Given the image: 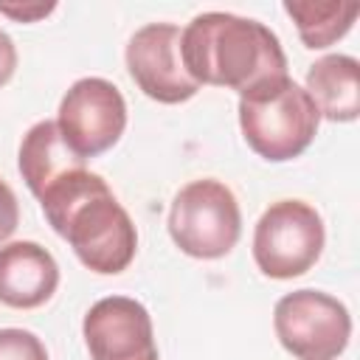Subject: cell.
I'll use <instances>...</instances> for the list:
<instances>
[{"label":"cell","instance_id":"cell-1","mask_svg":"<svg viewBox=\"0 0 360 360\" xmlns=\"http://www.w3.org/2000/svg\"><path fill=\"white\" fill-rule=\"evenodd\" d=\"M51 228L68 239L79 262L101 276L129 267L138 250V231L104 177L76 166L37 194Z\"/></svg>","mask_w":360,"mask_h":360},{"label":"cell","instance_id":"cell-2","mask_svg":"<svg viewBox=\"0 0 360 360\" xmlns=\"http://www.w3.org/2000/svg\"><path fill=\"white\" fill-rule=\"evenodd\" d=\"M180 56L197 84L228 87L239 96L287 76L278 37L264 22L228 11L197 14L180 31Z\"/></svg>","mask_w":360,"mask_h":360},{"label":"cell","instance_id":"cell-3","mask_svg":"<svg viewBox=\"0 0 360 360\" xmlns=\"http://www.w3.org/2000/svg\"><path fill=\"white\" fill-rule=\"evenodd\" d=\"M321 112L290 76L264 82L239 96V127L248 146L273 163L298 158L318 132Z\"/></svg>","mask_w":360,"mask_h":360},{"label":"cell","instance_id":"cell-4","mask_svg":"<svg viewBox=\"0 0 360 360\" xmlns=\"http://www.w3.org/2000/svg\"><path fill=\"white\" fill-rule=\"evenodd\" d=\"M169 233L174 245L194 259H219L231 253L242 233V214L233 191L214 177L191 180L172 200Z\"/></svg>","mask_w":360,"mask_h":360},{"label":"cell","instance_id":"cell-5","mask_svg":"<svg viewBox=\"0 0 360 360\" xmlns=\"http://www.w3.org/2000/svg\"><path fill=\"white\" fill-rule=\"evenodd\" d=\"M323 242V219L309 202L278 200L256 222L253 259L270 278H295L321 259Z\"/></svg>","mask_w":360,"mask_h":360},{"label":"cell","instance_id":"cell-6","mask_svg":"<svg viewBox=\"0 0 360 360\" xmlns=\"http://www.w3.org/2000/svg\"><path fill=\"white\" fill-rule=\"evenodd\" d=\"M278 343L298 360H335L352 338L349 309L329 292L295 290L273 309Z\"/></svg>","mask_w":360,"mask_h":360},{"label":"cell","instance_id":"cell-7","mask_svg":"<svg viewBox=\"0 0 360 360\" xmlns=\"http://www.w3.org/2000/svg\"><path fill=\"white\" fill-rule=\"evenodd\" d=\"M56 127L62 141L82 158H96L118 143L127 129V101L121 90L98 76H84L59 101Z\"/></svg>","mask_w":360,"mask_h":360},{"label":"cell","instance_id":"cell-8","mask_svg":"<svg viewBox=\"0 0 360 360\" xmlns=\"http://www.w3.org/2000/svg\"><path fill=\"white\" fill-rule=\"evenodd\" d=\"M127 68L138 90L160 104H180L200 93L186 73L180 56V28L172 22H149L127 42Z\"/></svg>","mask_w":360,"mask_h":360},{"label":"cell","instance_id":"cell-9","mask_svg":"<svg viewBox=\"0 0 360 360\" xmlns=\"http://www.w3.org/2000/svg\"><path fill=\"white\" fill-rule=\"evenodd\" d=\"M90 360H158L152 318L129 295L96 301L82 323Z\"/></svg>","mask_w":360,"mask_h":360},{"label":"cell","instance_id":"cell-10","mask_svg":"<svg viewBox=\"0 0 360 360\" xmlns=\"http://www.w3.org/2000/svg\"><path fill=\"white\" fill-rule=\"evenodd\" d=\"M56 287L59 264L42 245H0V304L14 309H37L56 292Z\"/></svg>","mask_w":360,"mask_h":360},{"label":"cell","instance_id":"cell-11","mask_svg":"<svg viewBox=\"0 0 360 360\" xmlns=\"http://www.w3.org/2000/svg\"><path fill=\"white\" fill-rule=\"evenodd\" d=\"M304 90L323 118L354 121L360 115V62L346 53H329L309 65Z\"/></svg>","mask_w":360,"mask_h":360},{"label":"cell","instance_id":"cell-12","mask_svg":"<svg viewBox=\"0 0 360 360\" xmlns=\"http://www.w3.org/2000/svg\"><path fill=\"white\" fill-rule=\"evenodd\" d=\"M20 174L28 186V191L37 197L48 183L62 177L65 172L84 166V160L62 141L56 121H37L20 143Z\"/></svg>","mask_w":360,"mask_h":360},{"label":"cell","instance_id":"cell-13","mask_svg":"<svg viewBox=\"0 0 360 360\" xmlns=\"http://www.w3.org/2000/svg\"><path fill=\"white\" fill-rule=\"evenodd\" d=\"M284 11L292 17L304 48L321 51V48H329L332 42H338L340 37L349 34V28L354 25V20L360 14V6L357 3H340V0H329V3L284 0Z\"/></svg>","mask_w":360,"mask_h":360},{"label":"cell","instance_id":"cell-14","mask_svg":"<svg viewBox=\"0 0 360 360\" xmlns=\"http://www.w3.org/2000/svg\"><path fill=\"white\" fill-rule=\"evenodd\" d=\"M0 360H48L42 340L28 329H0Z\"/></svg>","mask_w":360,"mask_h":360},{"label":"cell","instance_id":"cell-15","mask_svg":"<svg viewBox=\"0 0 360 360\" xmlns=\"http://www.w3.org/2000/svg\"><path fill=\"white\" fill-rule=\"evenodd\" d=\"M17 225H20V202H17V194L0 177V245L17 231Z\"/></svg>","mask_w":360,"mask_h":360},{"label":"cell","instance_id":"cell-16","mask_svg":"<svg viewBox=\"0 0 360 360\" xmlns=\"http://www.w3.org/2000/svg\"><path fill=\"white\" fill-rule=\"evenodd\" d=\"M56 8V3H22V6H14V3H0V14L17 20V22H34L45 14H51Z\"/></svg>","mask_w":360,"mask_h":360},{"label":"cell","instance_id":"cell-17","mask_svg":"<svg viewBox=\"0 0 360 360\" xmlns=\"http://www.w3.org/2000/svg\"><path fill=\"white\" fill-rule=\"evenodd\" d=\"M17 70V48H14V39L0 31V87L14 76Z\"/></svg>","mask_w":360,"mask_h":360}]
</instances>
